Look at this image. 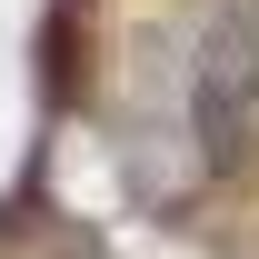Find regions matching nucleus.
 I'll use <instances>...</instances> for the list:
<instances>
[{"label":"nucleus","mask_w":259,"mask_h":259,"mask_svg":"<svg viewBox=\"0 0 259 259\" xmlns=\"http://www.w3.org/2000/svg\"><path fill=\"white\" fill-rule=\"evenodd\" d=\"M249 120H259V30L249 20H209L199 60H190V140H199V160L239 169Z\"/></svg>","instance_id":"f257e3e1"},{"label":"nucleus","mask_w":259,"mask_h":259,"mask_svg":"<svg viewBox=\"0 0 259 259\" xmlns=\"http://www.w3.org/2000/svg\"><path fill=\"white\" fill-rule=\"evenodd\" d=\"M70 259H100V249H70Z\"/></svg>","instance_id":"f03ea898"}]
</instances>
